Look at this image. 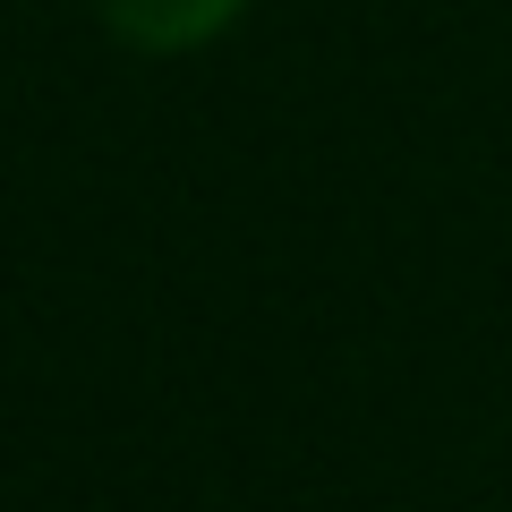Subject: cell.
<instances>
[{
    "label": "cell",
    "instance_id": "6da1fadb",
    "mask_svg": "<svg viewBox=\"0 0 512 512\" xmlns=\"http://www.w3.org/2000/svg\"><path fill=\"white\" fill-rule=\"evenodd\" d=\"M94 9H103V26L120 43H137V52H197V43H214L248 0H94Z\"/></svg>",
    "mask_w": 512,
    "mask_h": 512
}]
</instances>
